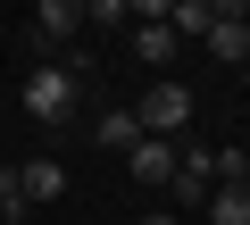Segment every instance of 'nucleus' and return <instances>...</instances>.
<instances>
[{
    "label": "nucleus",
    "instance_id": "1",
    "mask_svg": "<svg viewBox=\"0 0 250 225\" xmlns=\"http://www.w3.org/2000/svg\"><path fill=\"white\" fill-rule=\"evenodd\" d=\"M17 100H25L34 125L59 134V125H75V108H83V67H75V59H67V67H34V75L17 83Z\"/></svg>",
    "mask_w": 250,
    "mask_h": 225
},
{
    "label": "nucleus",
    "instance_id": "2",
    "mask_svg": "<svg viewBox=\"0 0 250 225\" xmlns=\"http://www.w3.org/2000/svg\"><path fill=\"white\" fill-rule=\"evenodd\" d=\"M134 125H142V134H167V142H175V134L192 125V83L159 75V83H150V92L134 100Z\"/></svg>",
    "mask_w": 250,
    "mask_h": 225
},
{
    "label": "nucleus",
    "instance_id": "3",
    "mask_svg": "<svg viewBox=\"0 0 250 225\" xmlns=\"http://www.w3.org/2000/svg\"><path fill=\"white\" fill-rule=\"evenodd\" d=\"M125 167H134L142 192H167V175H175V142H167V134H142L134 150H125Z\"/></svg>",
    "mask_w": 250,
    "mask_h": 225
},
{
    "label": "nucleus",
    "instance_id": "4",
    "mask_svg": "<svg viewBox=\"0 0 250 225\" xmlns=\"http://www.w3.org/2000/svg\"><path fill=\"white\" fill-rule=\"evenodd\" d=\"M208 184H217V150H175L167 200H208Z\"/></svg>",
    "mask_w": 250,
    "mask_h": 225
},
{
    "label": "nucleus",
    "instance_id": "5",
    "mask_svg": "<svg viewBox=\"0 0 250 225\" xmlns=\"http://www.w3.org/2000/svg\"><path fill=\"white\" fill-rule=\"evenodd\" d=\"M17 192H25V208L67 200V167H59V159H25V167H17Z\"/></svg>",
    "mask_w": 250,
    "mask_h": 225
},
{
    "label": "nucleus",
    "instance_id": "6",
    "mask_svg": "<svg viewBox=\"0 0 250 225\" xmlns=\"http://www.w3.org/2000/svg\"><path fill=\"white\" fill-rule=\"evenodd\" d=\"M34 34L59 50V42H75L83 34V0H42V9H34Z\"/></svg>",
    "mask_w": 250,
    "mask_h": 225
},
{
    "label": "nucleus",
    "instance_id": "7",
    "mask_svg": "<svg viewBox=\"0 0 250 225\" xmlns=\"http://www.w3.org/2000/svg\"><path fill=\"white\" fill-rule=\"evenodd\" d=\"M200 208H208V225H250V184H242V175H225V184H208V200H200Z\"/></svg>",
    "mask_w": 250,
    "mask_h": 225
},
{
    "label": "nucleus",
    "instance_id": "8",
    "mask_svg": "<svg viewBox=\"0 0 250 225\" xmlns=\"http://www.w3.org/2000/svg\"><path fill=\"white\" fill-rule=\"evenodd\" d=\"M92 142H100V150H134V142H142L134 108H100V117H92Z\"/></svg>",
    "mask_w": 250,
    "mask_h": 225
},
{
    "label": "nucleus",
    "instance_id": "9",
    "mask_svg": "<svg viewBox=\"0 0 250 225\" xmlns=\"http://www.w3.org/2000/svg\"><path fill=\"white\" fill-rule=\"evenodd\" d=\"M134 50H142V67H175V25H134Z\"/></svg>",
    "mask_w": 250,
    "mask_h": 225
},
{
    "label": "nucleus",
    "instance_id": "10",
    "mask_svg": "<svg viewBox=\"0 0 250 225\" xmlns=\"http://www.w3.org/2000/svg\"><path fill=\"white\" fill-rule=\"evenodd\" d=\"M200 42H208V59H225V67H242V59H250V25H208Z\"/></svg>",
    "mask_w": 250,
    "mask_h": 225
},
{
    "label": "nucleus",
    "instance_id": "11",
    "mask_svg": "<svg viewBox=\"0 0 250 225\" xmlns=\"http://www.w3.org/2000/svg\"><path fill=\"white\" fill-rule=\"evenodd\" d=\"M167 9L175 0H125V17H142V25H167Z\"/></svg>",
    "mask_w": 250,
    "mask_h": 225
},
{
    "label": "nucleus",
    "instance_id": "12",
    "mask_svg": "<svg viewBox=\"0 0 250 225\" xmlns=\"http://www.w3.org/2000/svg\"><path fill=\"white\" fill-rule=\"evenodd\" d=\"M125 17V0H83V25H117Z\"/></svg>",
    "mask_w": 250,
    "mask_h": 225
},
{
    "label": "nucleus",
    "instance_id": "13",
    "mask_svg": "<svg viewBox=\"0 0 250 225\" xmlns=\"http://www.w3.org/2000/svg\"><path fill=\"white\" fill-rule=\"evenodd\" d=\"M142 225H175V217H167V208H150V217H142Z\"/></svg>",
    "mask_w": 250,
    "mask_h": 225
},
{
    "label": "nucleus",
    "instance_id": "14",
    "mask_svg": "<svg viewBox=\"0 0 250 225\" xmlns=\"http://www.w3.org/2000/svg\"><path fill=\"white\" fill-rule=\"evenodd\" d=\"M242 184H250V150H242Z\"/></svg>",
    "mask_w": 250,
    "mask_h": 225
},
{
    "label": "nucleus",
    "instance_id": "15",
    "mask_svg": "<svg viewBox=\"0 0 250 225\" xmlns=\"http://www.w3.org/2000/svg\"><path fill=\"white\" fill-rule=\"evenodd\" d=\"M242 75H250V59H242Z\"/></svg>",
    "mask_w": 250,
    "mask_h": 225
}]
</instances>
